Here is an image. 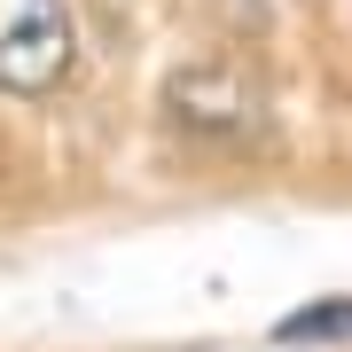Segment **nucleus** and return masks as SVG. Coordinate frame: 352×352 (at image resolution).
Instances as JSON below:
<instances>
[{
  "label": "nucleus",
  "mask_w": 352,
  "mask_h": 352,
  "mask_svg": "<svg viewBox=\"0 0 352 352\" xmlns=\"http://www.w3.org/2000/svg\"><path fill=\"white\" fill-rule=\"evenodd\" d=\"M71 71V8L63 0H0V87L47 94Z\"/></svg>",
  "instance_id": "1"
},
{
  "label": "nucleus",
  "mask_w": 352,
  "mask_h": 352,
  "mask_svg": "<svg viewBox=\"0 0 352 352\" xmlns=\"http://www.w3.org/2000/svg\"><path fill=\"white\" fill-rule=\"evenodd\" d=\"M337 337H352V298H321L274 321V344H337Z\"/></svg>",
  "instance_id": "2"
}]
</instances>
